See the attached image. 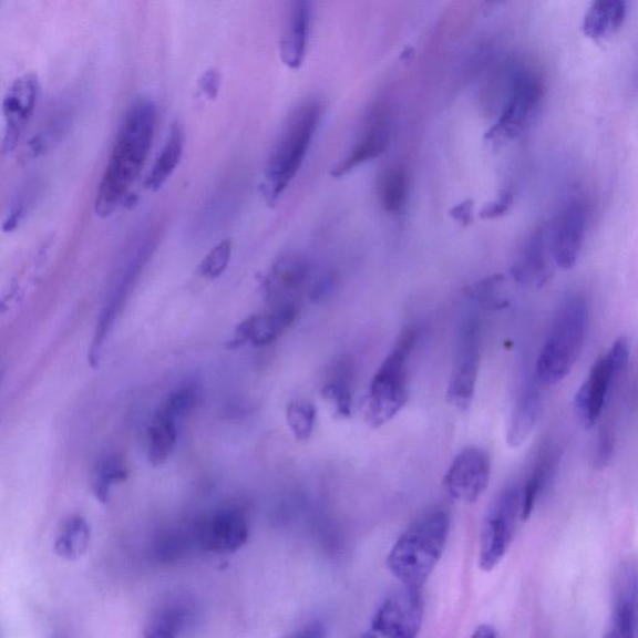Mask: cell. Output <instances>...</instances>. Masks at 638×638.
<instances>
[{
	"mask_svg": "<svg viewBox=\"0 0 638 638\" xmlns=\"http://www.w3.org/2000/svg\"><path fill=\"white\" fill-rule=\"evenodd\" d=\"M156 124L157 106L153 99L138 96L127 106L97 186L96 216L113 215L126 198L152 148Z\"/></svg>",
	"mask_w": 638,
	"mask_h": 638,
	"instance_id": "1",
	"label": "cell"
},
{
	"mask_svg": "<svg viewBox=\"0 0 638 638\" xmlns=\"http://www.w3.org/2000/svg\"><path fill=\"white\" fill-rule=\"evenodd\" d=\"M451 516L442 508L429 512L407 528L387 556V567L399 585L423 588L445 550Z\"/></svg>",
	"mask_w": 638,
	"mask_h": 638,
	"instance_id": "2",
	"label": "cell"
},
{
	"mask_svg": "<svg viewBox=\"0 0 638 638\" xmlns=\"http://www.w3.org/2000/svg\"><path fill=\"white\" fill-rule=\"evenodd\" d=\"M322 107L315 100L298 105L286 120L276 143L269 153L264 172L261 194L268 205H275L299 168L311 147L321 123Z\"/></svg>",
	"mask_w": 638,
	"mask_h": 638,
	"instance_id": "3",
	"label": "cell"
},
{
	"mask_svg": "<svg viewBox=\"0 0 638 638\" xmlns=\"http://www.w3.org/2000/svg\"><path fill=\"white\" fill-rule=\"evenodd\" d=\"M588 305L582 294H570L558 305L550 331L538 353L536 381L545 385L562 383L572 373L585 343Z\"/></svg>",
	"mask_w": 638,
	"mask_h": 638,
	"instance_id": "4",
	"label": "cell"
},
{
	"mask_svg": "<svg viewBox=\"0 0 638 638\" xmlns=\"http://www.w3.org/2000/svg\"><path fill=\"white\" fill-rule=\"evenodd\" d=\"M415 328L405 329L392 352L378 368L366 399L364 416L368 425L379 428L402 411L408 399V359L416 343Z\"/></svg>",
	"mask_w": 638,
	"mask_h": 638,
	"instance_id": "5",
	"label": "cell"
},
{
	"mask_svg": "<svg viewBox=\"0 0 638 638\" xmlns=\"http://www.w3.org/2000/svg\"><path fill=\"white\" fill-rule=\"evenodd\" d=\"M523 487L507 486L498 493L484 516L478 567L491 573L504 560L511 548L518 521H523Z\"/></svg>",
	"mask_w": 638,
	"mask_h": 638,
	"instance_id": "6",
	"label": "cell"
},
{
	"mask_svg": "<svg viewBox=\"0 0 638 638\" xmlns=\"http://www.w3.org/2000/svg\"><path fill=\"white\" fill-rule=\"evenodd\" d=\"M630 361V343L627 338L616 339L610 351L593 366L575 397L578 422L586 429L597 425L603 415L608 394Z\"/></svg>",
	"mask_w": 638,
	"mask_h": 638,
	"instance_id": "7",
	"label": "cell"
},
{
	"mask_svg": "<svg viewBox=\"0 0 638 638\" xmlns=\"http://www.w3.org/2000/svg\"><path fill=\"white\" fill-rule=\"evenodd\" d=\"M424 606L422 588L399 585L378 605L363 638H418Z\"/></svg>",
	"mask_w": 638,
	"mask_h": 638,
	"instance_id": "8",
	"label": "cell"
},
{
	"mask_svg": "<svg viewBox=\"0 0 638 638\" xmlns=\"http://www.w3.org/2000/svg\"><path fill=\"white\" fill-rule=\"evenodd\" d=\"M543 94L541 79L526 69H517L512 75L503 112L487 137L495 143H505L521 136L533 123Z\"/></svg>",
	"mask_w": 638,
	"mask_h": 638,
	"instance_id": "9",
	"label": "cell"
},
{
	"mask_svg": "<svg viewBox=\"0 0 638 638\" xmlns=\"http://www.w3.org/2000/svg\"><path fill=\"white\" fill-rule=\"evenodd\" d=\"M154 241L152 236H143L130 246L122 265H120L112 294L109 295L107 302L99 317L92 348L89 352V362L96 366L100 353L112 328L116 321L119 312L122 311L130 289L134 286L137 276L142 272L152 255Z\"/></svg>",
	"mask_w": 638,
	"mask_h": 638,
	"instance_id": "10",
	"label": "cell"
},
{
	"mask_svg": "<svg viewBox=\"0 0 638 638\" xmlns=\"http://www.w3.org/2000/svg\"><path fill=\"white\" fill-rule=\"evenodd\" d=\"M481 357V319L477 313H467L459 326L455 363L446 393L447 402L462 411L473 402Z\"/></svg>",
	"mask_w": 638,
	"mask_h": 638,
	"instance_id": "11",
	"label": "cell"
},
{
	"mask_svg": "<svg viewBox=\"0 0 638 638\" xmlns=\"http://www.w3.org/2000/svg\"><path fill=\"white\" fill-rule=\"evenodd\" d=\"M492 477V457L482 447L459 453L444 476V487L456 502L473 504L486 492Z\"/></svg>",
	"mask_w": 638,
	"mask_h": 638,
	"instance_id": "12",
	"label": "cell"
},
{
	"mask_svg": "<svg viewBox=\"0 0 638 638\" xmlns=\"http://www.w3.org/2000/svg\"><path fill=\"white\" fill-rule=\"evenodd\" d=\"M588 206L584 198L573 197L558 212L550 237L554 263L562 269H572L585 243L588 226Z\"/></svg>",
	"mask_w": 638,
	"mask_h": 638,
	"instance_id": "13",
	"label": "cell"
},
{
	"mask_svg": "<svg viewBox=\"0 0 638 638\" xmlns=\"http://www.w3.org/2000/svg\"><path fill=\"white\" fill-rule=\"evenodd\" d=\"M39 80L27 73L13 80L3 97V153H13L35 112Z\"/></svg>",
	"mask_w": 638,
	"mask_h": 638,
	"instance_id": "14",
	"label": "cell"
},
{
	"mask_svg": "<svg viewBox=\"0 0 638 638\" xmlns=\"http://www.w3.org/2000/svg\"><path fill=\"white\" fill-rule=\"evenodd\" d=\"M249 526L241 508H219L196 528L198 545L207 553L231 555L247 544Z\"/></svg>",
	"mask_w": 638,
	"mask_h": 638,
	"instance_id": "15",
	"label": "cell"
},
{
	"mask_svg": "<svg viewBox=\"0 0 638 638\" xmlns=\"http://www.w3.org/2000/svg\"><path fill=\"white\" fill-rule=\"evenodd\" d=\"M311 278V265L298 255H284L277 259L264 278V292L271 307L298 303L297 297Z\"/></svg>",
	"mask_w": 638,
	"mask_h": 638,
	"instance_id": "16",
	"label": "cell"
},
{
	"mask_svg": "<svg viewBox=\"0 0 638 638\" xmlns=\"http://www.w3.org/2000/svg\"><path fill=\"white\" fill-rule=\"evenodd\" d=\"M392 136L391 116L384 107L377 109L349 153L333 168V176H343L385 153Z\"/></svg>",
	"mask_w": 638,
	"mask_h": 638,
	"instance_id": "17",
	"label": "cell"
},
{
	"mask_svg": "<svg viewBox=\"0 0 638 638\" xmlns=\"http://www.w3.org/2000/svg\"><path fill=\"white\" fill-rule=\"evenodd\" d=\"M299 316L298 303L271 307L268 312L247 317L235 331L236 344L266 347L272 344Z\"/></svg>",
	"mask_w": 638,
	"mask_h": 638,
	"instance_id": "18",
	"label": "cell"
},
{
	"mask_svg": "<svg viewBox=\"0 0 638 638\" xmlns=\"http://www.w3.org/2000/svg\"><path fill=\"white\" fill-rule=\"evenodd\" d=\"M638 625V567L627 565L618 576L614 610L604 638H636Z\"/></svg>",
	"mask_w": 638,
	"mask_h": 638,
	"instance_id": "19",
	"label": "cell"
},
{
	"mask_svg": "<svg viewBox=\"0 0 638 638\" xmlns=\"http://www.w3.org/2000/svg\"><path fill=\"white\" fill-rule=\"evenodd\" d=\"M553 264L550 237L545 228H538L517 256L512 275L518 284L543 287L553 275Z\"/></svg>",
	"mask_w": 638,
	"mask_h": 638,
	"instance_id": "20",
	"label": "cell"
},
{
	"mask_svg": "<svg viewBox=\"0 0 638 638\" xmlns=\"http://www.w3.org/2000/svg\"><path fill=\"white\" fill-rule=\"evenodd\" d=\"M312 9L308 2L289 4L281 37V59L289 69H298L306 58L309 33H311Z\"/></svg>",
	"mask_w": 638,
	"mask_h": 638,
	"instance_id": "21",
	"label": "cell"
},
{
	"mask_svg": "<svg viewBox=\"0 0 638 638\" xmlns=\"http://www.w3.org/2000/svg\"><path fill=\"white\" fill-rule=\"evenodd\" d=\"M537 383V381L525 383L517 397L506 434V442L511 447L524 445L537 424L542 408V397Z\"/></svg>",
	"mask_w": 638,
	"mask_h": 638,
	"instance_id": "22",
	"label": "cell"
},
{
	"mask_svg": "<svg viewBox=\"0 0 638 638\" xmlns=\"http://www.w3.org/2000/svg\"><path fill=\"white\" fill-rule=\"evenodd\" d=\"M178 418L163 405L157 409L146 428L145 447L147 462L163 466L175 451L178 438Z\"/></svg>",
	"mask_w": 638,
	"mask_h": 638,
	"instance_id": "23",
	"label": "cell"
},
{
	"mask_svg": "<svg viewBox=\"0 0 638 638\" xmlns=\"http://www.w3.org/2000/svg\"><path fill=\"white\" fill-rule=\"evenodd\" d=\"M186 135L182 123L174 122L168 128L166 142L145 177L144 186L152 192L162 188L173 176L185 152Z\"/></svg>",
	"mask_w": 638,
	"mask_h": 638,
	"instance_id": "24",
	"label": "cell"
},
{
	"mask_svg": "<svg viewBox=\"0 0 638 638\" xmlns=\"http://www.w3.org/2000/svg\"><path fill=\"white\" fill-rule=\"evenodd\" d=\"M73 120V107L70 105L56 106L52 114L45 119L42 126L29 140L23 156L25 160L37 158L47 155L58 145L60 140L66 134Z\"/></svg>",
	"mask_w": 638,
	"mask_h": 638,
	"instance_id": "25",
	"label": "cell"
},
{
	"mask_svg": "<svg viewBox=\"0 0 638 638\" xmlns=\"http://www.w3.org/2000/svg\"><path fill=\"white\" fill-rule=\"evenodd\" d=\"M627 4L621 0H597L583 20V32L587 38L601 40L611 37L625 22Z\"/></svg>",
	"mask_w": 638,
	"mask_h": 638,
	"instance_id": "26",
	"label": "cell"
},
{
	"mask_svg": "<svg viewBox=\"0 0 638 638\" xmlns=\"http://www.w3.org/2000/svg\"><path fill=\"white\" fill-rule=\"evenodd\" d=\"M353 367L347 359L335 364L322 387L321 394L335 408L337 415L348 418L353 408Z\"/></svg>",
	"mask_w": 638,
	"mask_h": 638,
	"instance_id": "27",
	"label": "cell"
},
{
	"mask_svg": "<svg viewBox=\"0 0 638 638\" xmlns=\"http://www.w3.org/2000/svg\"><path fill=\"white\" fill-rule=\"evenodd\" d=\"M558 464H560V452L556 447L546 449L538 459L531 476L527 477L523 486V522L528 521V517L532 516L538 497L542 496L556 475Z\"/></svg>",
	"mask_w": 638,
	"mask_h": 638,
	"instance_id": "28",
	"label": "cell"
},
{
	"mask_svg": "<svg viewBox=\"0 0 638 638\" xmlns=\"http://www.w3.org/2000/svg\"><path fill=\"white\" fill-rule=\"evenodd\" d=\"M409 197V176L403 165H392L384 169L378 182V198L385 213H403Z\"/></svg>",
	"mask_w": 638,
	"mask_h": 638,
	"instance_id": "29",
	"label": "cell"
},
{
	"mask_svg": "<svg viewBox=\"0 0 638 638\" xmlns=\"http://www.w3.org/2000/svg\"><path fill=\"white\" fill-rule=\"evenodd\" d=\"M90 544V527L83 516L73 515L60 526L54 541V553L64 560L83 557Z\"/></svg>",
	"mask_w": 638,
	"mask_h": 638,
	"instance_id": "30",
	"label": "cell"
},
{
	"mask_svg": "<svg viewBox=\"0 0 638 638\" xmlns=\"http://www.w3.org/2000/svg\"><path fill=\"white\" fill-rule=\"evenodd\" d=\"M127 477L128 472L122 457L113 453L103 454L92 469L90 487L96 501L106 504L113 486L125 482Z\"/></svg>",
	"mask_w": 638,
	"mask_h": 638,
	"instance_id": "31",
	"label": "cell"
},
{
	"mask_svg": "<svg viewBox=\"0 0 638 638\" xmlns=\"http://www.w3.org/2000/svg\"><path fill=\"white\" fill-rule=\"evenodd\" d=\"M39 193L38 178H29L20 186L6 209L3 217V231L13 233L22 225L24 219L37 203Z\"/></svg>",
	"mask_w": 638,
	"mask_h": 638,
	"instance_id": "32",
	"label": "cell"
},
{
	"mask_svg": "<svg viewBox=\"0 0 638 638\" xmlns=\"http://www.w3.org/2000/svg\"><path fill=\"white\" fill-rule=\"evenodd\" d=\"M286 419L297 441L307 442L315 432L317 409L307 399H296L287 405Z\"/></svg>",
	"mask_w": 638,
	"mask_h": 638,
	"instance_id": "33",
	"label": "cell"
},
{
	"mask_svg": "<svg viewBox=\"0 0 638 638\" xmlns=\"http://www.w3.org/2000/svg\"><path fill=\"white\" fill-rule=\"evenodd\" d=\"M186 616L177 605L162 608L146 626L144 638H178Z\"/></svg>",
	"mask_w": 638,
	"mask_h": 638,
	"instance_id": "34",
	"label": "cell"
},
{
	"mask_svg": "<svg viewBox=\"0 0 638 638\" xmlns=\"http://www.w3.org/2000/svg\"><path fill=\"white\" fill-rule=\"evenodd\" d=\"M231 256L233 241L231 239H224V241L213 247L212 251L199 263L197 274L208 279V281H214V279L224 275L229 261H231Z\"/></svg>",
	"mask_w": 638,
	"mask_h": 638,
	"instance_id": "35",
	"label": "cell"
},
{
	"mask_svg": "<svg viewBox=\"0 0 638 638\" xmlns=\"http://www.w3.org/2000/svg\"><path fill=\"white\" fill-rule=\"evenodd\" d=\"M469 297L478 306L486 309H502L508 305L505 291L504 279L493 277L472 288Z\"/></svg>",
	"mask_w": 638,
	"mask_h": 638,
	"instance_id": "36",
	"label": "cell"
},
{
	"mask_svg": "<svg viewBox=\"0 0 638 638\" xmlns=\"http://www.w3.org/2000/svg\"><path fill=\"white\" fill-rule=\"evenodd\" d=\"M198 387L193 383L185 384L169 393L165 399L163 407L166 408L169 413H173L178 419H182L194 411V408L198 403Z\"/></svg>",
	"mask_w": 638,
	"mask_h": 638,
	"instance_id": "37",
	"label": "cell"
},
{
	"mask_svg": "<svg viewBox=\"0 0 638 638\" xmlns=\"http://www.w3.org/2000/svg\"><path fill=\"white\" fill-rule=\"evenodd\" d=\"M616 438L611 426L605 425L601 428L600 434L597 436V442L594 452V465L596 469H605L610 464L615 452Z\"/></svg>",
	"mask_w": 638,
	"mask_h": 638,
	"instance_id": "38",
	"label": "cell"
},
{
	"mask_svg": "<svg viewBox=\"0 0 638 638\" xmlns=\"http://www.w3.org/2000/svg\"><path fill=\"white\" fill-rule=\"evenodd\" d=\"M222 73L217 69H207L198 80V89L202 94L212 100L218 95L222 88Z\"/></svg>",
	"mask_w": 638,
	"mask_h": 638,
	"instance_id": "39",
	"label": "cell"
},
{
	"mask_svg": "<svg viewBox=\"0 0 638 638\" xmlns=\"http://www.w3.org/2000/svg\"><path fill=\"white\" fill-rule=\"evenodd\" d=\"M282 638H326V634L322 624L316 621L298 628Z\"/></svg>",
	"mask_w": 638,
	"mask_h": 638,
	"instance_id": "40",
	"label": "cell"
},
{
	"mask_svg": "<svg viewBox=\"0 0 638 638\" xmlns=\"http://www.w3.org/2000/svg\"><path fill=\"white\" fill-rule=\"evenodd\" d=\"M469 638H497L495 628L492 625H481Z\"/></svg>",
	"mask_w": 638,
	"mask_h": 638,
	"instance_id": "41",
	"label": "cell"
}]
</instances>
